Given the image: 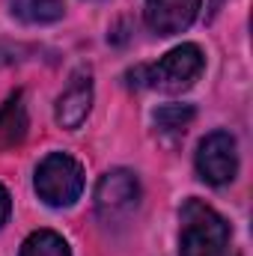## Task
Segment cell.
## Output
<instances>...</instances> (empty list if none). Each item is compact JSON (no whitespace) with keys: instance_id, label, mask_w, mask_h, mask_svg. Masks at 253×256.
<instances>
[{"instance_id":"12","label":"cell","mask_w":253,"mask_h":256,"mask_svg":"<svg viewBox=\"0 0 253 256\" xmlns=\"http://www.w3.org/2000/svg\"><path fill=\"white\" fill-rule=\"evenodd\" d=\"M9 212H12V196H9V191H6V188L0 185V226L6 224Z\"/></svg>"},{"instance_id":"7","label":"cell","mask_w":253,"mask_h":256,"mask_svg":"<svg viewBox=\"0 0 253 256\" xmlns=\"http://www.w3.org/2000/svg\"><path fill=\"white\" fill-rule=\"evenodd\" d=\"M90 108H92V74L90 68H78L63 96L57 98V122L63 128H80Z\"/></svg>"},{"instance_id":"5","label":"cell","mask_w":253,"mask_h":256,"mask_svg":"<svg viewBox=\"0 0 253 256\" xmlns=\"http://www.w3.org/2000/svg\"><path fill=\"white\" fill-rule=\"evenodd\" d=\"M196 173L208 185H230L238 173V146L230 131H212L196 149Z\"/></svg>"},{"instance_id":"6","label":"cell","mask_w":253,"mask_h":256,"mask_svg":"<svg viewBox=\"0 0 253 256\" xmlns=\"http://www.w3.org/2000/svg\"><path fill=\"white\" fill-rule=\"evenodd\" d=\"M202 0H146L143 15L152 33L158 36H176L188 30L200 15Z\"/></svg>"},{"instance_id":"9","label":"cell","mask_w":253,"mask_h":256,"mask_svg":"<svg viewBox=\"0 0 253 256\" xmlns=\"http://www.w3.org/2000/svg\"><path fill=\"white\" fill-rule=\"evenodd\" d=\"M9 9L24 24H51L63 18V0H9Z\"/></svg>"},{"instance_id":"2","label":"cell","mask_w":253,"mask_h":256,"mask_svg":"<svg viewBox=\"0 0 253 256\" xmlns=\"http://www.w3.org/2000/svg\"><path fill=\"white\" fill-rule=\"evenodd\" d=\"M179 220V256H224L230 250V224L206 202L188 200Z\"/></svg>"},{"instance_id":"10","label":"cell","mask_w":253,"mask_h":256,"mask_svg":"<svg viewBox=\"0 0 253 256\" xmlns=\"http://www.w3.org/2000/svg\"><path fill=\"white\" fill-rule=\"evenodd\" d=\"M18 256H72L68 244L60 232L54 230H39L33 236H27V242L21 244Z\"/></svg>"},{"instance_id":"8","label":"cell","mask_w":253,"mask_h":256,"mask_svg":"<svg viewBox=\"0 0 253 256\" xmlns=\"http://www.w3.org/2000/svg\"><path fill=\"white\" fill-rule=\"evenodd\" d=\"M27 108H24V92H12L6 104L0 108V149H12L24 140L27 134Z\"/></svg>"},{"instance_id":"1","label":"cell","mask_w":253,"mask_h":256,"mask_svg":"<svg viewBox=\"0 0 253 256\" xmlns=\"http://www.w3.org/2000/svg\"><path fill=\"white\" fill-rule=\"evenodd\" d=\"M206 57L200 51V45L185 42L173 51H167L158 63L140 66L134 72H128V84L131 86H149V90H161V92H182L202 74Z\"/></svg>"},{"instance_id":"11","label":"cell","mask_w":253,"mask_h":256,"mask_svg":"<svg viewBox=\"0 0 253 256\" xmlns=\"http://www.w3.org/2000/svg\"><path fill=\"white\" fill-rule=\"evenodd\" d=\"M196 110L190 104H164L155 110V126L161 131H185L194 122Z\"/></svg>"},{"instance_id":"4","label":"cell","mask_w":253,"mask_h":256,"mask_svg":"<svg viewBox=\"0 0 253 256\" xmlns=\"http://www.w3.org/2000/svg\"><path fill=\"white\" fill-rule=\"evenodd\" d=\"M140 202V182L131 170H110L96 185V212L104 224H120Z\"/></svg>"},{"instance_id":"3","label":"cell","mask_w":253,"mask_h":256,"mask_svg":"<svg viewBox=\"0 0 253 256\" xmlns=\"http://www.w3.org/2000/svg\"><path fill=\"white\" fill-rule=\"evenodd\" d=\"M33 185L39 200H45L48 206H72L84 191V167L66 152H51L39 161Z\"/></svg>"},{"instance_id":"14","label":"cell","mask_w":253,"mask_h":256,"mask_svg":"<svg viewBox=\"0 0 253 256\" xmlns=\"http://www.w3.org/2000/svg\"><path fill=\"white\" fill-rule=\"evenodd\" d=\"M224 256H230V254H224ZM232 256H238V254H232Z\"/></svg>"},{"instance_id":"13","label":"cell","mask_w":253,"mask_h":256,"mask_svg":"<svg viewBox=\"0 0 253 256\" xmlns=\"http://www.w3.org/2000/svg\"><path fill=\"white\" fill-rule=\"evenodd\" d=\"M220 3H224V0H208V9L214 12V9H220Z\"/></svg>"}]
</instances>
